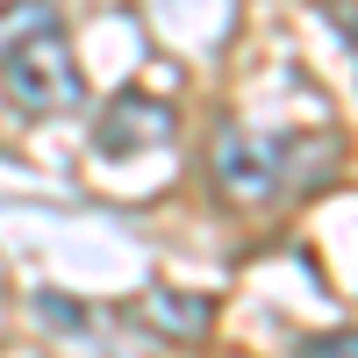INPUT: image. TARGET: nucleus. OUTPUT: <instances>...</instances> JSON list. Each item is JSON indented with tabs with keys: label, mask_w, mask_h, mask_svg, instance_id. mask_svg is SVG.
<instances>
[{
	"label": "nucleus",
	"mask_w": 358,
	"mask_h": 358,
	"mask_svg": "<svg viewBox=\"0 0 358 358\" xmlns=\"http://www.w3.org/2000/svg\"><path fill=\"white\" fill-rule=\"evenodd\" d=\"M301 358H358V330H330V337H308Z\"/></svg>",
	"instance_id": "39448f33"
},
{
	"label": "nucleus",
	"mask_w": 358,
	"mask_h": 358,
	"mask_svg": "<svg viewBox=\"0 0 358 358\" xmlns=\"http://www.w3.org/2000/svg\"><path fill=\"white\" fill-rule=\"evenodd\" d=\"M280 143H244V136H222V187H236V194H273L280 187Z\"/></svg>",
	"instance_id": "20e7f679"
},
{
	"label": "nucleus",
	"mask_w": 358,
	"mask_h": 358,
	"mask_svg": "<svg viewBox=\"0 0 358 358\" xmlns=\"http://www.w3.org/2000/svg\"><path fill=\"white\" fill-rule=\"evenodd\" d=\"M129 315H136V322H151V330L172 337V344H187V337H201L208 322H215V308H208L201 294H172V287H151Z\"/></svg>",
	"instance_id": "7ed1b4c3"
},
{
	"label": "nucleus",
	"mask_w": 358,
	"mask_h": 358,
	"mask_svg": "<svg viewBox=\"0 0 358 358\" xmlns=\"http://www.w3.org/2000/svg\"><path fill=\"white\" fill-rule=\"evenodd\" d=\"M0 86L15 94V108L29 115H65L86 101V79H79V57L65 43V29L43 0H15L0 8Z\"/></svg>",
	"instance_id": "f257e3e1"
},
{
	"label": "nucleus",
	"mask_w": 358,
	"mask_h": 358,
	"mask_svg": "<svg viewBox=\"0 0 358 358\" xmlns=\"http://www.w3.org/2000/svg\"><path fill=\"white\" fill-rule=\"evenodd\" d=\"M165 136H172V108L165 101H143V94H122L115 108H101V122H94V143L108 158L143 151V143H165Z\"/></svg>",
	"instance_id": "f03ea898"
}]
</instances>
